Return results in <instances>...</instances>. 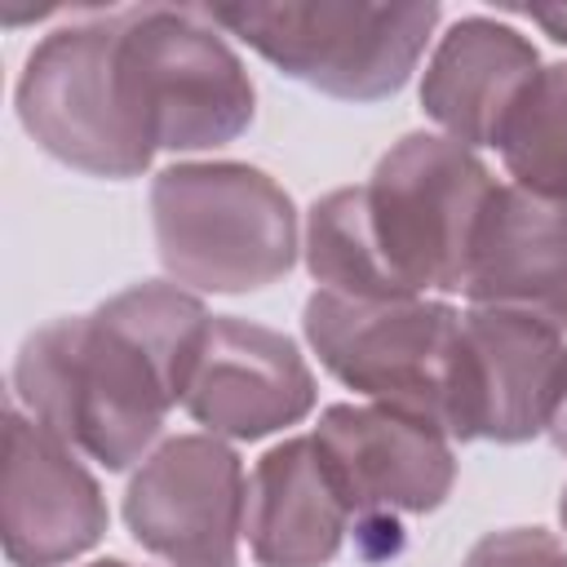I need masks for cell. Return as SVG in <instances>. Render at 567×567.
Listing matches in <instances>:
<instances>
[{"mask_svg": "<svg viewBox=\"0 0 567 567\" xmlns=\"http://www.w3.org/2000/svg\"><path fill=\"white\" fill-rule=\"evenodd\" d=\"M120 35L155 151H208L252 124V80L204 9L133 4L120 9Z\"/></svg>", "mask_w": 567, "mask_h": 567, "instance_id": "6", "label": "cell"}, {"mask_svg": "<svg viewBox=\"0 0 567 567\" xmlns=\"http://www.w3.org/2000/svg\"><path fill=\"white\" fill-rule=\"evenodd\" d=\"M204 13L275 62L284 75L346 102L399 93L434 27L439 4L363 0H284V4H204Z\"/></svg>", "mask_w": 567, "mask_h": 567, "instance_id": "5", "label": "cell"}, {"mask_svg": "<svg viewBox=\"0 0 567 567\" xmlns=\"http://www.w3.org/2000/svg\"><path fill=\"white\" fill-rule=\"evenodd\" d=\"M558 518H563V532H567V487H563V501H558Z\"/></svg>", "mask_w": 567, "mask_h": 567, "instance_id": "21", "label": "cell"}, {"mask_svg": "<svg viewBox=\"0 0 567 567\" xmlns=\"http://www.w3.org/2000/svg\"><path fill=\"white\" fill-rule=\"evenodd\" d=\"M523 13H527L536 27H545L558 44H567V4H563V9H523Z\"/></svg>", "mask_w": 567, "mask_h": 567, "instance_id": "19", "label": "cell"}, {"mask_svg": "<svg viewBox=\"0 0 567 567\" xmlns=\"http://www.w3.org/2000/svg\"><path fill=\"white\" fill-rule=\"evenodd\" d=\"M492 195L487 164L443 133H408L377 159L359 204L368 239L403 297L461 292Z\"/></svg>", "mask_w": 567, "mask_h": 567, "instance_id": "3", "label": "cell"}, {"mask_svg": "<svg viewBox=\"0 0 567 567\" xmlns=\"http://www.w3.org/2000/svg\"><path fill=\"white\" fill-rule=\"evenodd\" d=\"M461 292L474 306L527 310L567 328V204L496 186L478 221Z\"/></svg>", "mask_w": 567, "mask_h": 567, "instance_id": "13", "label": "cell"}, {"mask_svg": "<svg viewBox=\"0 0 567 567\" xmlns=\"http://www.w3.org/2000/svg\"><path fill=\"white\" fill-rule=\"evenodd\" d=\"M461 567H567V545L540 527H505L474 540Z\"/></svg>", "mask_w": 567, "mask_h": 567, "instance_id": "18", "label": "cell"}, {"mask_svg": "<svg viewBox=\"0 0 567 567\" xmlns=\"http://www.w3.org/2000/svg\"><path fill=\"white\" fill-rule=\"evenodd\" d=\"M89 567H128L124 558H102V563H89Z\"/></svg>", "mask_w": 567, "mask_h": 567, "instance_id": "22", "label": "cell"}, {"mask_svg": "<svg viewBox=\"0 0 567 567\" xmlns=\"http://www.w3.org/2000/svg\"><path fill=\"white\" fill-rule=\"evenodd\" d=\"M18 120L35 146L93 177H137L155 159L124 66L120 9L58 27L27 53Z\"/></svg>", "mask_w": 567, "mask_h": 567, "instance_id": "4", "label": "cell"}, {"mask_svg": "<svg viewBox=\"0 0 567 567\" xmlns=\"http://www.w3.org/2000/svg\"><path fill=\"white\" fill-rule=\"evenodd\" d=\"M4 558L13 567H58L93 549L106 532V501L75 447L27 412L4 416Z\"/></svg>", "mask_w": 567, "mask_h": 567, "instance_id": "11", "label": "cell"}, {"mask_svg": "<svg viewBox=\"0 0 567 567\" xmlns=\"http://www.w3.org/2000/svg\"><path fill=\"white\" fill-rule=\"evenodd\" d=\"M536 71V44L523 31L474 13L439 35L421 75V106L443 128V137L470 151L496 146L514 102Z\"/></svg>", "mask_w": 567, "mask_h": 567, "instance_id": "14", "label": "cell"}, {"mask_svg": "<svg viewBox=\"0 0 567 567\" xmlns=\"http://www.w3.org/2000/svg\"><path fill=\"white\" fill-rule=\"evenodd\" d=\"M182 408L217 439H266L315 408V377L284 332L213 315Z\"/></svg>", "mask_w": 567, "mask_h": 567, "instance_id": "12", "label": "cell"}, {"mask_svg": "<svg viewBox=\"0 0 567 567\" xmlns=\"http://www.w3.org/2000/svg\"><path fill=\"white\" fill-rule=\"evenodd\" d=\"M549 439H554V447H558V452H567V403H563V412H558V421L549 425Z\"/></svg>", "mask_w": 567, "mask_h": 567, "instance_id": "20", "label": "cell"}, {"mask_svg": "<svg viewBox=\"0 0 567 567\" xmlns=\"http://www.w3.org/2000/svg\"><path fill=\"white\" fill-rule=\"evenodd\" d=\"M315 443L354 514L439 509L456 483L452 439L403 408L332 403L315 425Z\"/></svg>", "mask_w": 567, "mask_h": 567, "instance_id": "10", "label": "cell"}, {"mask_svg": "<svg viewBox=\"0 0 567 567\" xmlns=\"http://www.w3.org/2000/svg\"><path fill=\"white\" fill-rule=\"evenodd\" d=\"M496 151L518 190L567 204V62H549L532 75L496 137Z\"/></svg>", "mask_w": 567, "mask_h": 567, "instance_id": "16", "label": "cell"}, {"mask_svg": "<svg viewBox=\"0 0 567 567\" xmlns=\"http://www.w3.org/2000/svg\"><path fill=\"white\" fill-rule=\"evenodd\" d=\"M124 518L142 549L173 567H235L248 523V478L217 434H173L137 461Z\"/></svg>", "mask_w": 567, "mask_h": 567, "instance_id": "9", "label": "cell"}, {"mask_svg": "<svg viewBox=\"0 0 567 567\" xmlns=\"http://www.w3.org/2000/svg\"><path fill=\"white\" fill-rule=\"evenodd\" d=\"M350 501L315 434L275 443L248 478V549L261 567H328L350 532Z\"/></svg>", "mask_w": 567, "mask_h": 567, "instance_id": "15", "label": "cell"}, {"mask_svg": "<svg viewBox=\"0 0 567 567\" xmlns=\"http://www.w3.org/2000/svg\"><path fill=\"white\" fill-rule=\"evenodd\" d=\"M461 310L430 297L359 301L315 288L301 315L319 363L372 403L403 408L447 434V381Z\"/></svg>", "mask_w": 567, "mask_h": 567, "instance_id": "7", "label": "cell"}, {"mask_svg": "<svg viewBox=\"0 0 567 567\" xmlns=\"http://www.w3.org/2000/svg\"><path fill=\"white\" fill-rule=\"evenodd\" d=\"M208 332L213 315L182 284H133L89 315L35 328L18 350L13 390L49 434L128 470L186 403Z\"/></svg>", "mask_w": 567, "mask_h": 567, "instance_id": "1", "label": "cell"}, {"mask_svg": "<svg viewBox=\"0 0 567 567\" xmlns=\"http://www.w3.org/2000/svg\"><path fill=\"white\" fill-rule=\"evenodd\" d=\"M151 221L164 270L199 292H252L297 261L288 190L235 159L173 164L151 182Z\"/></svg>", "mask_w": 567, "mask_h": 567, "instance_id": "2", "label": "cell"}, {"mask_svg": "<svg viewBox=\"0 0 567 567\" xmlns=\"http://www.w3.org/2000/svg\"><path fill=\"white\" fill-rule=\"evenodd\" d=\"M306 266L310 275L341 297H359V301H394L403 297L394 288V279L385 275L368 226H363V204H359V186H341L332 195H323L310 217H306Z\"/></svg>", "mask_w": 567, "mask_h": 567, "instance_id": "17", "label": "cell"}, {"mask_svg": "<svg viewBox=\"0 0 567 567\" xmlns=\"http://www.w3.org/2000/svg\"><path fill=\"white\" fill-rule=\"evenodd\" d=\"M567 403L563 328L505 306H470L456 323L447 381V439L523 443Z\"/></svg>", "mask_w": 567, "mask_h": 567, "instance_id": "8", "label": "cell"}]
</instances>
